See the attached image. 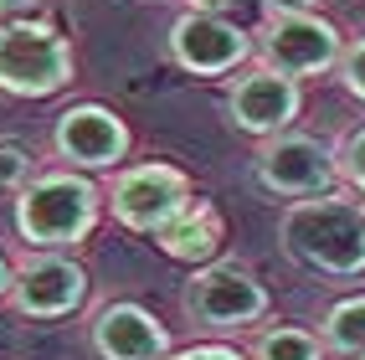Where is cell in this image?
<instances>
[{"label": "cell", "mask_w": 365, "mask_h": 360, "mask_svg": "<svg viewBox=\"0 0 365 360\" xmlns=\"http://www.w3.org/2000/svg\"><path fill=\"white\" fill-rule=\"evenodd\" d=\"M360 360H365V355H360Z\"/></svg>", "instance_id": "obj_24"}, {"label": "cell", "mask_w": 365, "mask_h": 360, "mask_svg": "<svg viewBox=\"0 0 365 360\" xmlns=\"http://www.w3.org/2000/svg\"><path fill=\"white\" fill-rule=\"evenodd\" d=\"M237 6H247V0H190V11H211V16H227Z\"/></svg>", "instance_id": "obj_21"}, {"label": "cell", "mask_w": 365, "mask_h": 360, "mask_svg": "<svg viewBox=\"0 0 365 360\" xmlns=\"http://www.w3.org/2000/svg\"><path fill=\"white\" fill-rule=\"evenodd\" d=\"M257 57H262V67H273V72L299 83V78H314V72H324V67H339L345 41L314 11L309 16H273L262 41H257Z\"/></svg>", "instance_id": "obj_6"}, {"label": "cell", "mask_w": 365, "mask_h": 360, "mask_svg": "<svg viewBox=\"0 0 365 360\" xmlns=\"http://www.w3.org/2000/svg\"><path fill=\"white\" fill-rule=\"evenodd\" d=\"M165 360H242L227 345H196V350H180V355H165Z\"/></svg>", "instance_id": "obj_19"}, {"label": "cell", "mask_w": 365, "mask_h": 360, "mask_svg": "<svg viewBox=\"0 0 365 360\" xmlns=\"http://www.w3.org/2000/svg\"><path fill=\"white\" fill-rule=\"evenodd\" d=\"M262 6L273 11V16H309L319 0H262Z\"/></svg>", "instance_id": "obj_20"}, {"label": "cell", "mask_w": 365, "mask_h": 360, "mask_svg": "<svg viewBox=\"0 0 365 360\" xmlns=\"http://www.w3.org/2000/svg\"><path fill=\"white\" fill-rule=\"evenodd\" d=\"M227 113H232V124L242 134L273 139V134H283L299 118V83L283 78V72H273V67H252V72H242V78L232 83Z\"/></svg>", "instance_id": "obj_9"}, {"label": "cell", "mask_w": 365, "mask_h": 360, "mask_svg": "<svg viewBox=\"0 0 365 360\" xmlns=\"http://www.w3.org/2000/svg\"><path fill=\"white\" fill-rule=\"evenodd\" d=\"M319 355H324V340L309 329H294V324L267 329L252 345V360H319Z\"/></svg>", "instance_id": "obj_15"}, {"label": "cell", "mask_w": 365, "mask_h": 360, "mask_svg": "<svg viewBox=\"0 0 365 360\" xmlns=\"http://www.w3.org/2000/svg\"><path fill=\"white\" fill-rule=\"evenodd\" d=\"M190 206V180L185 170H175V165H134V170H124L113 180V216H118V227H129V232H160L170 227L175 216Z\"/></svg>", "instance_id": "obj_5"}, {"label": "cell", "mask_w": 365, "mask_h": 360, "mask_svg": "<svg viewBox=\"0 0 365 360\" xmlns=\"http://www.w3.org/2000/svg\"><path fill=\"white\" fill-rule=\"evenodd\" d=\"M98 222V190L83 175H36L31 185H21L16 196V227L31 247H72L83 242Z\"/></svg>", "instance_id": "obj_2"}, {"label": "cell", "mask_w": 365, "mask_h": 360, "mask_svg": "<svg viewBox=\"0 0 365 360\" xmlns=\"http://www.w3.org/2000/svg\"><path fill=\"white\" fill-rule=\"evenodd\" d=\"M324 350H339V355H350V360L365 355V294L339 299L329 314H324Z\"/></svg>", "instance_id": "obj_14"}, {"label": "cell", "mask_w": 365, "mask_h": 360, "mask_svg": "<svg viewBox=\"0 0 365 360\" xmlns=\"http://www.w3.org/2000/svg\"><path fill=\"white\" fill-rule=\"evenodd\" d=\"M252 41L242 26H232L227 16H211V11H185L175 26H170V57H175L185 72L196 78H222L237 62H247Z\"/></svg>", "instance_id": "obj_8"}, {"label": "cell", "mask_w": 365, "mask_h": 360, "mask_svg": "<svg viewBox=\"0 0 365 360\" xmlns=\"http://www.w3.org/2000/svg\"><path fill=\"white\" fill-rule=\"evenodd\" d=\"M185 314L196 324H206V329H242V324L267 314V294L237 262H211V268H201L185 288Z\"/></svg>", "instance_id": "obj_7"}, {"label": "cell", "mask_w": 365, "mask_h": 360, "mask_svg": "<svg viewBox=\"0 0 365 360\" xmlns=\"http://www.w3.org/2000/svg\"><path fill=\"white\" fill-rule=\"evenodd\" d=\"M72 78V52L52 26H0V93L16 98H46V93L67 88Z\"/></svg>", "instance_id": "obj_3"}, {"label": "cell", "mask_w": 365, "mask_h": 360, "mask_svg": "<svg viewBox=\"0 0 365 360\" xmlns=\"http://www.w3.org/2000/svg\"><path fill=\"white\" fill-rule=\"evenodd\" d=\"M283 247L314 273L360 278L365 273V211L339 196L294 201L283 211Z\"/></svg>", "instance_id": "obj_1"}, {"label": "cell", "mask_w": 365, "mask_h": 360, "mask_svg": "<svg viewBox=\"0 0 365 360\" xmlns=\"http://www.w3.org/2000/svg\"><path fill=\"white\" fill-rule=\"evenodd\" d=\"M11 283H16V273H11V262H6V257H0V299H6V294H11Z\"/></svg>", "instance_id": "obj_23"}, {"label": "cell", "mask_w": 365, "mask_h": 360, "mask_svg": "<svg viewBox=\"0 0 365 360\" xmlns=\"http://www.w3.org/2000/svg\"><path fill=\"white\" fill-rule=\"evenodd\" d=\"M93 350L103 360H165L170 334L155 314H144L139 304H108L93 319Z\"/></svg>", "instance_id": "obj_12"}, {"label": "cell", "mask_w": 365, "mask_h": 360, "mask_svg": "<svg viewBox=\"0 0 365 360\" xmlns=\"http://www.w3.org/2000/svg\"><path fill=\"white\" fill-rule=\"evenodd\" d=\"M36 0H0V16H26Z\"/></svg>", "instance_id": "obj_22"}, {"label": "cell", "mask_w": 365, "mask_h": 360, "mask_svg": "<svg viewBox=\"0 0 365 360\" xmlns=\"http://www.w3.org/2000/svg\"><path fill=\"white\" fill-rule=\"evenodd\" d=\"M11 294L21 304V314H36V319H57V314H72L88 294V278L72 257H57V252H41V257H26L16 268V283Z\"/></svg>", "instance_id": "obj_10"}, {"label": "cell", "mask_w": 365, "mask_h": 360, "mask_svg": "<svg viewBox=\"0 0 365 360\" xmlns=\"http://www.w3.org/2000/svg\"><path fill=\"white\" fill-rule=\"evenodd\" d=\"M52 144L57 155L83 165V170H103V165H118L129 150V129L98 103H78L57 113V129H52Z\"/></svg>", "instance_id": "obj_11"}, {"label": "cell", "mask_w": 365, "mask_h": 360, "mask_svg": "<svg viewBox=\"0 0 365 360\" xmlns=\"http://www.w3.org/2000/svg\"><path fill=\"white\" fill-rule=\"evenodd\" d=\"M339 83H345L350 98L365 103V36L345 46V57H339Z\"/></svg>", "instance_id": "obj_17"}, {"label": "cell", "mask_w": 365, "mask_h": 360, "mask_svg": "<svg viewBox=\"0 0 365 360\" xmlns=\"http://www.w3.org/2000/svg\"><path fill=\"white\" fill-rule=\"evenodd\" d=\"M26 175H31V155L21 144H0V190H16Z\"/></svg>", "instance_id": "obj_18"}, {"label": "cell", "mask_w": 365, "mask_h": 360, "mask_svg": "<svg viewBox=\"0 0 365 360\" xmlns=\"http://www.w3.org/2000/svg\"><path fill=\"white\" fill-rule=\"evenodd\" d=\"M155 242L175 257V262H206L222 252V216L211 201H190L170 227L155 232Z\"/></svg>", "instance_id": "obj_13"}, {"label": "cell", "mask_w": 365, "mask_h": 360, "mask_svg": "<svg viewBox=\"0 0 365 360\" xmlns=\"http://www.w3.org/2000/svg\"><path fill=\"white\" fill-rule=\"evenodd\" d=\"M252 175H257V185L267 190V196L319 201V196H329V190H334L339 165H334V155L324 150V144L309 139V134H273V139L257 150Z\"/></svg>", "instance_id": "obj_4"}, {"label": "cell", "mask_w": 365, "mask_h": 360, "mask_svg": "<svg viewBox=\"0 0 365 360\" xmlns=\"http://www.w3.org/2000/svg\"><path fill=\"white\" fill-rule=\"evenodd\" d=\"M334 165H339V175H345V180L360 190V196H365V129H355L345 144H339Z\"/></svg>", "instance_id": "obj_16"}]
</instances>
